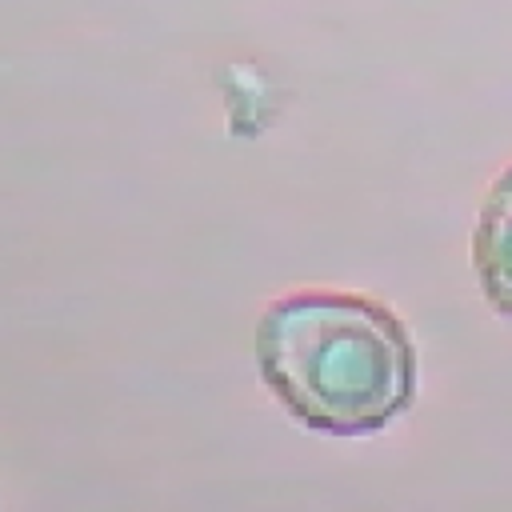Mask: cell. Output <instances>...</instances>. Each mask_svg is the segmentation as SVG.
<instances>
[{"mask_svg":"<svg viewBox=\"0 0 512 512\" xmlns=\"http://www.w3.org/2000/svg\"><path fill=\"white\" fill-rule=\"evenodd\" d=\"M256 364L272 396L308 428L368 436L416 396V344L400 316L344 292L276 300L256 328Z\"/></svg>","mask_w":512,"mask_h":512,"instance_id":"cell-1","label":"cell"},{"mask_svg":"<svg viewBox=\"0 0 512 512\" xmlns=\"http://www.w3.org/2000/svg\"><path fill=\"white\" fill-rule=\"evenodd\" d=\"M472 264L488 304L512 320V164L496 176L484 196L472 236Z\"/></svg>","mask_w":512,"mask_h":512,"instance_id":"cell-2","label":"cell"}]
</instances>
